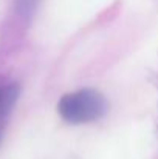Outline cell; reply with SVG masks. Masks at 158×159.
<instances>
[{"label":"cell","mask_w":158,"mask_h":159,"mask_svg":"<svg viewBox=\"0 0 158 159\" xmlns=\"http://www.w3.org/2000/svg\"><path fill=\"white\" fill-rule=\"evenodd\" d=\"M2 90H3V88H0V99H2Z\"/></svg>","instance_id":"cell-3"},{"label":"cell","mask_w":158,"mask_h":159,"mask_svg":"<svg viewBox=\"0 0 158 159\" xmlns=\"http://www.w3.org/2000/svg\"><path fill=\"white\" fill-rule=\"evenodd\" d=\"M107 110L104 96L92 88L64 94L57 102L59 116L68 124H87L103 117Z\"/></svg>","instance_id":"cell-1"},{"label":"cell","mask_w":158,"mask_h":159,"mask_svg":"<svg viewBox=\"0 0 158 159\" xmlns=\"http://www.w3.org/2000/svg\"><path fill=\"white\" fill-rule=\"evenodd\" d=\"M39 0H16V11L22 17H30Z\"/></svg>","instance_id":"cell-2"}]
</instances>
